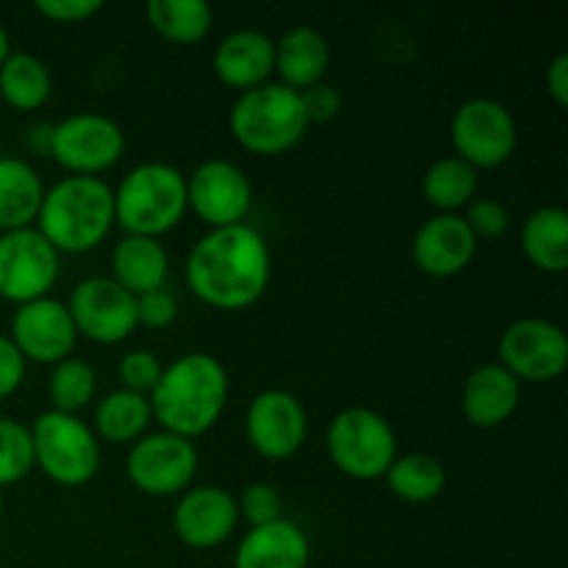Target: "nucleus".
<instances>
[{
	"instance_id": "aec40b11",
	"label": "nucleus",
	"mask_w": 568,
	"mask_h": 568,
	"mask_svg": "<svg viewBox=\"0 0 568 568\" xmlns=\"http://www.w3.org/2000/svg\"><path fill=\"white\" fill-rule=\"evenodd\" d=\"M519 403L521 383L499 364L477 366L466 377L464 394H460V410H464L466 422L480 430L503 427L519 410Z\"/></svg>"
},
{
	"instance_id": "4468645a",
	"label": "nucleus",
	"mask_w": 568,
	"mask_h": 568,
	"mask_svg": "<svg viewBox=\"0 0 568 568\" xmlns=\"http://www.w3.org/2000/svg\"><path fill=\"white\" fill-rule=\"evenodd\" d=\"M67 311H70L78 338H89L105 347L125 342L139 327L136 297L103 275L78 283L67 300Z\"/></svg>"
},
{
	"instance_id": "f3484780",
	"label": "nucleus",
	"mask_w": 568,
	"mask_h": 568,
	"mask_svg": "<svg viewBox=\"0 0 568 568\" xmlns=\"http://www.w3.org/2000/svg\"><path fill=\"white\" fill-rule=\"evenodd\" d=\"M239 505L231 491L220 486L189 488L172 510V530L189 549H216L236 532Z\"/></svg>"
},
{
	"instance_id": "6e6552de",
	"label": "nucleus",
	"mask_w": 568,
	"mask_h": 568,
	"mask_svg": "<svg viewBox=\"0 0 568 568\" xmlns=\"http://www.w3.org/2000/svg\"><path fill=\"white\" fill-rule=\"evenodd\" d=\"M449 139L455 155L477 172L497 170L516 153L519 128L505 103L491 98H471L453 114Z\"/></svg>"
},
{
	"instance_id": "412c9836",
	"label": "nucleus",
	"mask_w": 568,
	"mask_h": 568,
	"mask_svg": "<svg viewBox=\"0 0 568 568\" xmlns=\"http://www.w3.org/2000/svg\"><path fill=\"white\" fill-rule=\"evenodd\" d=\"M311 541L294 521L250 527L233 555V568H308Z\"/></svg>"
},
{
	"instance_id": "c9c22d12",
	"label": "nucleus",
	"mask_w": 568,
	"mask_h": 568,
	"mask_svg": "<svg viewBox=\"0 0 568 568\" xmlns=\"http://www.w3.org/2000/svg\"><path fill=\"white\" fill-rule=\"evenodd\" d=\"M136 320L139 325L150 327V331H164L178 320V297L166 292V286L142 294V297H136Z\"/></svg>"
},
{
	"instance_id": "9b49d317",
	"label": "nucleus",
	"mask_w": 568,
	"mask_h": 568,
	"mask_svg": "<svg viewBox=\"0 0 568 568\" xmlns=\"http://www.w3.org/2000/svg\"><path fill=\"white\" fill-rule=\"evenodd\" d=\"M61 272V255L37 227L0 233V297L26 305L50 297Z\"/></svg>"
},
{
	"instance_id": "bb28decb",
	"label": "nucleus",
	"mask_w": 568,
	"mask_h": 568,
	"mask_svg": "<svg viewBox=\"0 0 568 568\" xmlns=\"http://www.w3.org/2000/svg\"><path fill=\"white\" fill-rule=\"evenodd\" d=\"M480 172L460 161L458 155L433 161L422 175V194L438 214H460L471 200H477Z\"/></svg>"
},
{
	"instance_id": "c756f323",
	"label": "nucleus",
	"mask_w": 568,
	"mask_h": 568,
	"mask_svg": "<svg viewBox=\"0 0 568 568\" xmlns=\"http://www.w3.org/2000/svg\"><path fill=\"white\" fill-rule=\"evenodd\" d=\"M144 14L150 28L170 44H197L214 28V11L203 0H150Z\"/></svg>"
},
{
	"instance_id": "473e14b6",
	"label": "nucleus",
	"mask_w": 568,
	"mask_h": 568,
	"mask_svg": "<svg viewBox=\"0 0 568 568\" xmlns=\"http://www.w3.org/2000/svg\"><path fill=\"white\" fill-rule=\"evenodd\" d=\"M161 372H164V364L150 349H131L116 364V377L122 383L120 388L133 394H144V397H150V392L159 383Z\"/></svg>"
},
{
	"instance_id": "1a4fd4ad",
	"label": "nucleus",
	"mask_w": 568,
	"mask_h": 568,
	"mask_svg": "<svg viewBox=\"0 0 568 568\" xmlns=\"http://www.w3.org/2000/svg\"><path fill=\"white\" fill-rule=\"evenodd\" d=\"M200 453L194 442L166 430L144 433L125 458L128 480L148 497H181L197 477Z\"/></svg>"
},
{
	"instance_id": "79ce46f5",
	"label": "nucleus",
	"mask_w": 568,
	"mask_h": 568,
	"mask_svg": "<svg viewBox=\"0 0 568 568\" xmlns=\"http://www.w3.org/2000/svg\"><path fill=\"white\" fill-rule=\"evenodd\" d=\"M9 53H11V39H9V31H6L3 22H0V64L9 59Z\"/></svg>"
},
{
	"instance_id": "37998d69",
	"label": "nucleus",
	"mask_w": 568,
	"mask_h": 568,
	"mask_svg": "<svg viewBox=\"0 0 568 568\" xmlns=\"http://www.w3.org/2000/svg\"><path fill=\"white\" fill-rule=\"evenodd\" d=\"M3 505H6V497H3V488H0V510H3Z\"/></svg>"
},
{
	"instance_id": "ea45409f",
	"label": "nucleus",
	"mask_w": 568,
	"mask_h": 568,
	"mask_svg": "<svg viewBox=\"0 0 568 568\" xmlns=\"http://www.w3.org/2000/svg\"><path fill=\"white\" fill-rule=\"evenodd\" d=\"M547 92L558 109L568 105V53L555 55V61L547 70Z\"/></svg>"
},
{
	"instance_id": "b1692460",
	"label": "nucleus",
	"mask_w": 568,
	"mask_h": 568,
	"mask_svg": "<svg viewBox=\"0 0 568 568\" xmlns=\"http://www.w3.org/2000/svg\"><path fill=\"white\" fill-rule=\"evenodd\" d=\"M44 200V183L37 166L17 155H0V231L37 225Z\"/></svg>"
},
{
	"instance_id": "0eeeda50",
	"label": "nucleus",
	"mask_w": 568,
	"mask_h": 568,
	"mask_svg": "<svg viewBox=\"0 0 568 568\" xmlns=\"http://www.w3.org/2000/svg\"><path fill=\"white\" fill-rule=\"evenodd\" d=\"M327 455L353 480H381L397 458L392 422L372 408H344L327 427Z\"/></svg>"
},
{
	"instance_id": "e433bc0d",
	"label": "nucleus",
	"mask_w": 568,
	"mask_h": 568,
	"mask_svg": "<svg viewBox=\"0 0 568 568\" xmlns=\"http://www.w3.org/2000/svg\"><path fill=\"white\" fill-rule=\"evenodd\" d=\"M103 9L100 0H37L33 11L44 20L61 22V26H75V22L92 20Z\"/></svg>"
},
{
	"instance_id": "72a5a7b5",
	"label": "nucleus",
	"mask_w": 568,
	"mask_h": 568,
	"mask_svg": "<svg viewBox=\"0 0 568 568\" xmlns=\"http://www.w3.org/2000/svg\"><path fill=\"white\" fill-rule=\"evenodd\" d=\"M239 516L250 521V527H264L283 519V499L270 483H253L239 497Z\"/></svg>"
},
{
	"instance_id": "7ed1b4c3",
	"label": "nucleus",
	"mask_w": 568,
	"mask_h": 568,
	"mask_svg": "<svg viewBox=\"0 0 568 568\" xmlns=\"http://www.w3.org/2000/svg\"><path fill=\"white\" fill-rule=\"evenodd\" d=\"M37 227L59 255L98 250L114 231V189L103 178L67 175L44 189Z\"/></svg>"
},
{
	"instance_id": "58836bf2",
	"label": "nucleus",
	"mask_w": 568,
	"mask_h": 568,
	"mask_svg": "<svg viewBox=\"0 0 568 568\" xmlns=\"http://www.w3.org/2000/svg\"><path fill=\"white\" fill-rule=\"evenodd\" d=\"M26 369L28 361L22 358L11 338L0 333V399H9L11 394L20 392L22 381H26Z\"/></svg>"
},
{
	"instance_id": "4be33fe9",
	"label": "nucleus",
	"mask_w": 568,
	"mask_h": 568,
	"mask_svg": "<svg viewBox=\"0 0 568 568\" xmlns=\"http://www.w3.org/2000/svg\"><path fill=\"white\" fill-rule=\"evenodd\" d=\"M327 67H331V42L316 28H292L275 42V72L281 78L277 83L294 92H305L325 81Z\"/></svg>"
},
{
	"instance_id": "a878e982",
	"label": "nucleus",
	"mask_w": 568,
	"mask_h": 568,
	"mask_svg": "<svg viewBox=\"0 0 568 568\" xmlns=\"http://www.w3.org/2000/svg\"><path fill=\"white\" fill-rule=\"evenodd\" d=\"M525 258L547 275H564L568 270V214L558 205H544L527 216L521 227Z\"/></svg>"
},
{
	"instance_id": "cd10ccee",
	"label": "nucleus",
	"mask_w": 568,
	"mask_h": 568,
	"mask_svg": "<svg viewBox=\"0 0 568 568\" xmlns=\"http://www.w3.org/2000/svg\"><path fill=\"white\" fill-rule=\"evenodd\" d=\"M53 94V75L33 53H14L0 64V98L14 111H37Z\"/></svg>"
},
{
	"instance_id": "4c0bfd02",
	"label": "nucleus",
	"mask_w": 568,
	"mask_h": 568,
	"mask_svg": "<svg viewBox=\"0 0 568 568\" xmlns=\"http://www.w3.org/2000/svg\"><path fill=\"white\" fill-rule=\"evenodd\" d=\"M300 98H303V105H305V114H308V122L311 125H322V122H331L336 120L338 111H342V92H338L333 83H316V87L305 89V92H300Z\"/></svg>"
},
{
	"instance_id": "39448f33",
	"label": "nucleus",
	"mask_w": 568,
	"mask_h": 568,
	"mask_svg": "<svg viewBox=\"0 0 568 568\" xmlns=\"http://www.w3.org/2000/svg\"><path fill=\"white\" fill-rule=\"evenodd\" d=\"M233 142L253 155H281L297 148L311 122L300 92L283 83H264L239 94L227 116Z\"/></svg>"
},
{
	"instance_id": "7c9ffc66",
	"label": "nucleus",
	"mask_w": 568,
	"mask_h": 568,
	"mask_svg": "<svg viewBox=\"0 0 568 568\" xmlns=\"http://www.w3.org/2000/svg\"><path fill=\"white\" fill-rule=\"evenodd\" d=\"M48 397L59 414L78 416L98 397V372L83 358H64L53 366L48 377Z\"/></svg>"
},
{
	"instance_id": "f03ea898",
	"label": "nucleus",
	"mask_w": 568,
	"mask_h": 568,
	"mask_svg": "<svg viewBox=\"0 0 568 568\" xmlns=\"http://www.w3.org/2000/svg\"><path fill=\"white\" fill-rule=\"evenodd\" d=\"M231 381L214 355L186 353L164 366L150 392V410L161 430L194 442L220 422Z\"/></svg>"
},
{
	"instance_id": "f8f14e48",
	"label": "nucleus",
	"mask_w": 568,
	"mask_h": 568,
	"mask_svg": "<svg viewBox=\"0 0 568 568\" xmlns=\"http://www.w3.org/2000/svg\"><path fill=\"white\" fill-rule=\"evenodd\" d=\"M499 366L519 383H552L568 366V338L564 327L541 316H525L499 336Z\"/></svg>"
},
{
	"instance_id": "c85d7f7f",
	"label": "nucleus",
	"mask_w": 568,
	"mask_h": 568,
	"mask_svg": "<svg viewBox=\"0 0 568 568\" xmlns=\"http://www.w3.org/2000/svg\"><path fill=\"white\" fill-rule=\"evenodd\" d=\"M388 491L408 505L433 503L447 488V469L438 458L427 453L397 455L388 471L383 475Z\"/></svg>"
},
{
	"instance_id": "a19ab883",
	"label": "nucleus",
	"mask_w": 568,
	"mask_h": 568,
	"mask_svg": "<svg viewBox=\"0 0 568 568\" xmlns=\"http://www.w3.org/2000/svg\"><path fill=\"white\" fill-rule=\"evenodd\" d=\"M50 136H53V125L50 122H37V125L28 128V148L33 153L50 155Z\"/></svg>"
},
{
	"instance_id": "20e7f679",
	"label": "nucleus",
	"mask_w": 568,
	"mask_h": 568,
	"mask_svg": "<svg viewBox=\"0 0 568 568\" xmlns=\"http://www.w3.org/2000/svg\"><path fill=\"white\" fill-rule=\"evenodd\" d=\"M186 214V175L164 161L133 166L114 189V222L125 236L161 239Z\"/></svg>"
},
{
	"instance_id": "a211bd4d",
	"label": "nucleus",
	"mask_w": 568,
	"mask_h": 568,
	"mask_svg": "<svg viewBox=\"0 0 568 568\" xmlns=\"http://www.w3.org/2000/svg\"><path fill=\"white\" fill-rule=\"evenodd\" d=\"M477 247L464 214H436L414 233L410 258L427 277H455L475 261Z\"/></svg>"
},
{
	"instance_id": "423d86ee",
	"label": "nucleus",
	"mask_w": 568,
	"mask_h": 568,
	"mask_svg": "<svg viewBox=\"0 0 568 568\" xmlns=\"http://www.w3.org/2000/svg\"><path fill=\"white\" fill-rule=\"evenodd\" d=\"M33 466L64 488H81L100 471L103 449L98 436L81 416L44 410L31 425Z\"/></svg>"
},
{
	"instance_id": "2f4dec72",
	"label": "nucleus",
	"mask_w": 568,
	"mask_h": 568,
	"mask_svg": "<svg viewBox=\"0 0 568 568\" xmlns=\"http://www.w3.org/2000/svg\"><path fill=\"white\" fill-rule=\"evenodd\" d=\"M33 469L31 427L0 416V488L14 486Z\"/></svg>"
},
{
	"instance_id": "f257e3e1",
	"label": "nucleus",
	"mask_w": 568,
	"mask_h": 568,
	"mask_svg": "<svg viewBox=\"0 0 568 568\" xmlns=\"http://www.w3.org/2000/svg\"><path fill=\"white\" fill-rule=\"evenodd\" d=\"M272 281L266 239L250 225L209 231L186 258V283L214 311H244L258 303Z\"/></svg>"
},
{
	"instance_id": "9d476101",
	"label": "nucleus",
	"mask_w": 568,
	"mask_h": 568,
	"mask_svg": "<svg viewBox=\"0 0 568 568\" xmlns=\"http://www.w3.org/2000/svg\"><path fill=\"white\" fill-rule=\"evenodd\" d=\"M125 131L111 116L81 111L53 125L50 159L70 175L100 178L125 155Z\"/></svg>"
},
{
	"instance_id": "393cba45",
	"label": "nucleus",
	"mask_w": 568,
	"mask_h": 568,
	"mask_svg": "<svg viewBox=\"0 0 568 568\" xmlns=\"http://www.w3.org/2000/svg\"><path fill=\"white\" fill-rule=\"evenodd\" d=\"M150 425H153L150 399L144 394L116 388V392L105 394L98 408H94L92 433L98 436L100 444L131 447L144 433H150Z\"/></svg>"
},
{
	"instance_id": "6ab92c4d",
	"label": "nucleus",
	"mask_w": 568,
	"mask_h": 568,
	"mask_svg": "<svg viewBox=\"0 0 568 568\" xmlns=\"http://www.w3.org/2000/svg\"><path fill=\"white\" fill-rule=\"evenodd\" d=\"M211 67H214L216 81L239 94L264 87L275 72V39H270L258 28L227 33L216 44Z\"/></svg>"
},
{
	"instance_id": "dca6fc26",
	"label": "nucleus",
	"mask_w": 568,
	"mask_h": 568,
	"mask_svg": "<svg viewBox=\"0 0 568 568\" xmlns=\"http://www.w3.org/2000/svg\"><path fill=\"white\" fill-rule=\"evenodd\" d=\"M9 338L26 361L55 366L72 355L78 344V331L72 325L67 303L55 297H42L17 305Z\"/></svg>"
},
{
	"instance_id": "5701e85b",
	"label": "nucleus",
	"mask_w": 568,
	"mask_h": 568,
	"mask_svg": "<svg viewBox=\"0 0 568 568\" xmlns=\"http://www.w3.org/2000/svg\"><path fill=\"white\" fill-rule=\"evenodd\" d=\"M166 277H170V253L161 239L122 236L111 250V281L120 283L133 297L164 288Z\"/></svg>"
},
{
	"instance_id": "f704fd0d",
	"label": "nucleus",
	"mask_w": 568,
	"mask_h": 568,
	"mask_svg": "<svg viewBox=\"0 0 568 568\" xmlns=\"http://www.w3.org/2000/svg\"><path fill=\"white\" fill-rule=\"evenodd\" d=\"M466 225L471 227V233L480 239H499L510 231V211L505 209L499 200L491 197H477L466 205L464 214Z\"/></svg>"
},
{
	"instance_id": "ddd939ff",
	"label": "nucleus",
	"mask_w": 568,
	"mask_h": 568,
	"mask_svg": "<svg viewBox=\"0 0 568 568\" xmlns=\"http://www.w3.org/2000/svg\"><path fill=\"white\" fill-rule=\"evenodd\" d=\"M244 438L266 460H288L308 438V410L286 388L255 394L244 414Z\"/></svg>"
},
{
	"instance_id": "2eb2a0df",
	"label": "nucleus",
	"mask_w": 568,
	"mask_h": 568,
	"mask_svg": "<svg viewBox=\"0 0 568 568\" xmlns=\"http://www.w3.org/2000/svg\"><path fill=\"white\" fill-rule=\"evenodd\" d=\"M186 194L189 211L209 225V231L244 225L253 209V183L247 172L227 159L203 161L186 178Z\"/></svg>"
}]
</instances>
